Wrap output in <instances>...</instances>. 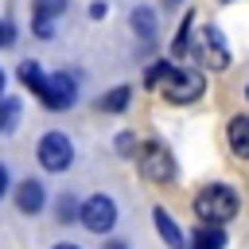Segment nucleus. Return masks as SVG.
I'll list each match as a JSON object with an SVG mask.
<instances>
[{"mask_svg": "<svg viewBox=\"0 0 249 249\" xmlns=\"http://www.w3.org/2000/svg\"><path fill=\"white\" fill-rule=\"evenodd\" d=\"M156 89L167 97V101H175V105H187V101H195L202 89H206V82H202V74L198 70H187V66H163V74L156 78Z\"/></svg>", "mask_w": 249, "mask_h": 249, "instance_id": "obj_1", "label": "nucleus"}, {"mask_svg": "<svg viewBox=\"0 0 249 249\" xmlns=\"http://www.w3.org/2000/svg\"><path fill=\"white\" fill-rule=\"evenodd\" d=\"M237 195L230 191V187H222V183H210V187H202L198 195H195V214H198V222H230L233 214H237Z\"/></svg>", "mask_w": 249, "mask_h": 249, "instance_id": "obj_2", "label": "nucleus"}, {"mask_svg": "<svg viewBox=\"0 0 249 249\" xmlns=\"http://www.w3.org/2000/svg\"><path fill=\"white\" fill-rule=\"evenodd\" d=\"M136 163H140V175H144L148 183H167V179L175 175L171 152H167L163 144H156V140H148V144L136 148Z\"/></svg>", "mask_w": 249, "mask_h": 249, "instance_id": "obj_3", "label": "nucleus"}, {"mask_svg": "<svg viewBox=\"0 0 249 249\" xmlns=\"http://www.w3.org/2000/svg\"><path fill=\"white\" fill-rule=\"evenodd\" d=\"M195 58L206 62L210 70H226L230 66V47H226L218 27H198L195 31Z\"/></svg>", "mask_w": 249, "mask_h": 249, "instance_id": "obj_4", "label": "nucleus"}, {"mask_svg": "<svg viewBox=\"0 0 249 249\" xmlns=\"http://www.w3.org/2000/svg\"><path fill=\"white\" fill-rule=\"evenodd\" d=\"M78 218H82V226H86V230L105 233V230H113V222H117V202H113L109 195H93V198H86V202H82Z\"/></svg>", "mask_w": 249, "mask_h": 249, "instance_id": "obj_5", "label": "nucleus"}, {"mask_svg": "<svg viewBox=\"0 0 249 249\" xmlns=\"http://www.w3.org/2000/svg\"><path fill=\"white\" fill-rule=\"evenodd\" d=\"M35 152H39V163H43L47 171H66L70 160H74V144H70L62 132H47Z\"/></svg>", "mask_w": 249, "mask_h": 249, "instance_id": "obj_6", "label": "nucleus"}, {"mask_svg": "<svg viewBox=\"0 0 249 249\" xmlns=\"http://www.w3.org/2000/svg\"><path fill=\"white\" fill-rule=\"evenodd\" d=\"M39 101L47 109H70L74 101V78L70 74H47L39 86Z\"/></svg>", "mask_w": 249, "mask_h": 249, "instance_id": "obj_7", "label": "nucleus"}, {"mask_svg": "<svg viewBox=\"0 0 249 249\" xmlns=\"http://www.w3.org/2000/svg\"><path fill=\"white\" fill-rule=\"evenodd\" d=\"M16 206H19L23 214H39V210L47 206V191H43L35 179H23V183L16 187Z\"/></svg>", "mask_w": 249, "mask_h": 249, "instance_id": "obj_8", "label": "nucleus"}, {"mask_svg": "<svg viewBox=\"0 0 249 249\" xmlns=\"http://www.w3.org/2000/svg\"><path fill=\"white\" fill-rule=\"evenodd\" d=\"M226 136H230L233 156L249 160V117H233V121H230V128H226Z\"/></svg>", "mask_w": 249, "mask_h": 249, "instance_id": "obj_9", "label": "nucleus"}, {"mask_svg": "<svg viewBox=\"0 0 249 249\" xmlns=\"http://www.w3.org/2000/svg\"><path fill=\"white\" fill-rule=\"evenodd\" d=\"M222 245H226V230H222V222H198L195 249H222Z\"/></svg>", "mask_w": 249, "mask_h": 249, "instance_id": "obj_10", "label": "nucleus"}, {"mask_svg": "<svg viewBox=\"0 0 249 249\" xmlns=\"http://www.w3.org/2000/svg\"><path fill=\"white\" fill-rule=\"evenodd\" d=\"M152 218H156V230H160V237H163L171 249H183V233H179V226L171 222V214H167L163 206H156V214H152Z\"/></svg>", "mask_w": 249, "mask_h": 249, "instance_id": "obj_11", "label": "nucleus"}, {"mask_svg": "<svg viewBox=\"0 0 249 249\" xmlns=\"http://www.w3.org/2000/svg\"><path fill=\"white\" fill-rule=\"evenodd\" d=\"M132 27H136V35L152 39V35H156V12H152V8H136V12H132Z\"/></svg>", "mask_w": 249, "mask_h": 249, "instance_id": "obj_12", "label": "nucleus"}, {"mask_svg": "<svg viewBox=\"0 0 249 249\" xmlns=\"http://www.w3.org/2000/svg\"><path fill=\"white\" fill-rule=\"evenodd\" d=\"M43 78H47V74L39 70V62H31V58H27V62H19V82H23V86H31L35 93H39V86H43Z\"/></svg>", "mask_w": 249, "mask_h": 249, "instance_id": "obj_13", "label": "nucleus"}, {"mask_svg": "<svg viewBox=\"0 0 249 249\" xmlns=\"http://www.w3.org/2000/svg\"><path fill=\"white\" fill-rule=\"evenodd\" d=\"M128 105V86H117L109 97H101V109H109V113H121Z\"/></svg>", "mask_w": 249, "mask_h": 249, "instance_id": "obj_14", "label": "nucleus"}, {"mask_svg": "<svg viewBox=\"0 0 249 249\" xmlns=\"http://www.w3.org/2000/svg\"><path fill=\"white\" fill-rule=\"evenodd\" d=\"M62 8H66V0H35V16H47V19L58 16Z\"/></svg>", "mask_w": 249, "mask_h": 249, "instance_id": "obj_15", "label": "nucleus"}, {"mask_svg": "<svg viewBox=\"0 0 249 249\" xmlns=\"http://www.w3.org/2000/svg\"><path fill=\"white\" fill-rule=\"evenodd\" d=\"M16 117H19V105H16V101H0V132H4L8 124H16Z\"/></svg>", "mask_w": 249, "mask_h": 249, "instance_id": "obj_16", "label": "nucleus"}, {"mask_svg": "<svg viewBox=\"0 0 249 249\" xmlns=\"http://www.w3.org/2000/svg\"><path fill=\"white\" fill-rule=\"evenodd\" d=\"M58 222H74V202H70V198L58 202Z\"/></svg>", "mask_w": 249, "mask_h": 249, "instance_id": "obj_17", "label": "nucleus"}, {"mask_svg": "<svg viewBox=\"0 0 249 249\" xmlns=\"http://www.w3.org/2000/svg\"><path fill=\"white\" fill-rule=\"evenodd\" d=\"M12 35H16V31H12L8 23H0V47H8V43H12Z\"/></svg>", "mask_w": 249, "mask_h": 249, "instance_id": "obj_18", "label": "nucleus"}, {"mask_svg": "<svg viewBox=\"0 0 249 249\" xmlns=\"http://www.w3.org/2000/svg\"><path fill=\"white\" fill-rule=\"evenodd\" d=\"M4 191H8V171L0 167V195H4Z\"/></svg>", "mask_w": 249, "mask_h": 249, "instance_id": "obj_19", "label": "nucleus"}, {"mask_svg": "<svg viewBox=\"0 0 249 249\" xmlns=\"http://www.w3.org/2000/svg\"><path fill=\"white\" fill-rule=\"evenodd\" d=\"M105 249H128V245H124V241H109Z\"/></svg>", "mask_w": 249, "mask_h": 249, "instance_id": "obj_20", "label": "nucleus"}, {"mask_svg": "<svg viewBox=\"0 0 249 249\" xmlns=\"http://www.w3.org/2000/svg\"><path fill=\"white\" fill-rule=\"evenodd\" d=\"M54 249H78V245H70V241H58V245H54Z\"/></svg>", "mask_w": 249, "mask_h": 249, "instance_id": "obj_21", "label": "nucleus"}, {"mask_svg": "<svg viewBox=\"0 0 249 249\" xmlns=\"http://www.w3.org/2000/svg\"><path fill=\"white\" fill-rule=\"evenodd\" d=\"M0 93H4V74H0Z\"/></svg>", "mask_w": 249, "mask_h": 249, "instance_id": "obj_22", "label": "nucleus"}, {"mask_svg": "<svg viewBox=\"0 0 249 249\" xmlns=\"http://www.w3.org/2000/svg\"><path fill=\"white\" fill-rule=\"evenodd\" d=\"M245 97H249V89H245Z\"/></svg>", "mask_w": 249, "mask_h": 249, "instance_id": "obj_23", "label": "nucleus"}]
</instances>
